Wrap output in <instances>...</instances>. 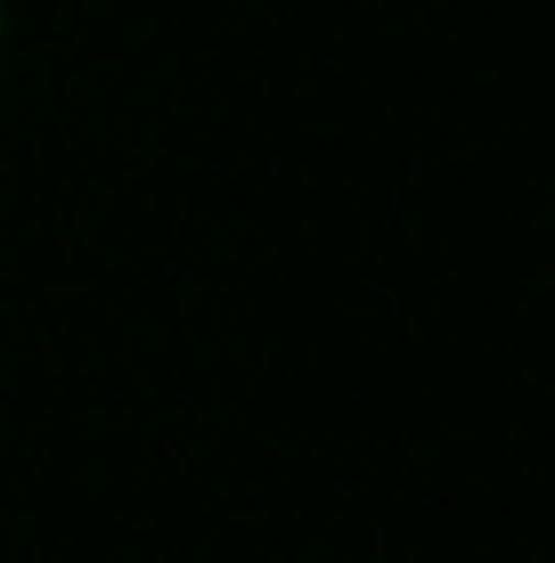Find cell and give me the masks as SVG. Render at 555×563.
Returning a JSON list of instances; mask_svg holds the SVG:
<instances>
[{"label":"cell","mask_w":555,"mask_h":563,"mask_svg":"<svg viewBox=\"0 0 555 563\" xmlns=\"http://www.w3.org/2000/svg\"><path fill=\"white\" fill-rule=\"evenodd\" d=\"M0 57H9V0H0Z\"/></svg>","instance_id":"1"}]
</instances>
